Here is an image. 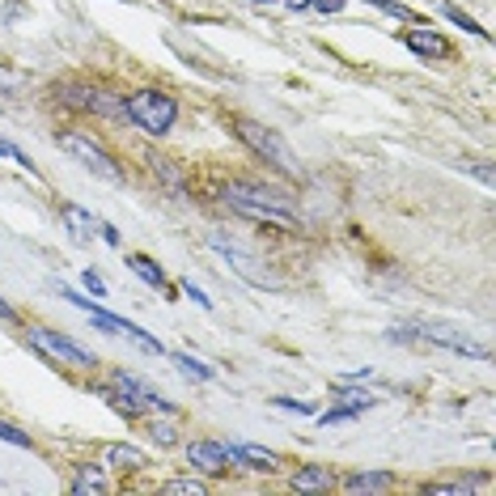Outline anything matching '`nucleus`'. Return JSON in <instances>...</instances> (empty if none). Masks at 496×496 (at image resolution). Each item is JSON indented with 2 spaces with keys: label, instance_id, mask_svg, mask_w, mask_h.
Listing matches in <instances>:
<instances>
[{
  "label": "nucleus",
  "instance_id": "f257e3e1",
  "mask_svg": "<svg viewBox=\"0 0 496 496\" xmlns=\"http://www.w3.org/2000/svg\"><path fill=\"white\" fill-rule=\"evenodd\" d=\"M233 212H242L250 221H264L276 229H297V200L285 187H267V183H250V178H233L221 191Z\"/></svg>",
  "mask_w": 496,
  "mask_h": 496
},
{
  "label": "nucleus",
  "instance_id": "f03ea898",
  "mask_svg": "<svg viewBox=\"0 0 496 496\" xmlns=\"http://www.w3.org/2000/svg\"><path fill=\"white\" fill-rule=\"evenodd\" d=\"M123 114H128V123H136L140 132L166 136L174 128V119H178V102H174V94H166V90L145 85V90L123 94Z\"/></svg>",
  "mask_w": 496,
  "mask_h": 496
},
{
  "label": "nucleus",
  "instance_id": "7ed1b4c3",
  "mask_svg": "<svg viewBox=\"0 0 496 496\" xmlns=\"http://www.w3.org/2000/svg\"><path fill=\"white\" fill-rule=\"evenodd\" d=\"M233 132H238V140H242L255 157H264L272 170L288 174V178L302 170L297 157H293V149L285 145V136L276 132V128H264V123H255V119H233Z\"/></svg>",
  "mask_w": 496,
  "mask_h": 496
},
{
  "label": "nucleus",
  "instance_id": "20e7f679",
  "mask_svg": "<svg viewBox=\"0 0 496 496\" xmlns=\"http://www.w3.org/2000/svg\"><path fill=\"white\" fill-rule=\"evenodd\" d=\"M59 149L68 153V157H76L81 166L90 174H98V178H106V183H123V166L114 161V153L102 145V140H94L90 132H81V128H68V132H59Z\"/></svg>",
  "mask_w": 496,
  "mask_h": 496
},
{
  "label": "nucleus",
  "instance_id": "39448f33",
  "mask_svg": "<svg viewBox=\"0 0 496 496\" xmlns=\"http://www.w3.org/2000/svg\"><path fill=\"white\" fill-rule=\"evenodd\" d=\"M26 343L35 348L38 357H47L51 365H68V369H94V357L81 348L76 340H68V335H59V331H51V327H38L30 323L26 327Z\"/></svg>",
  "mask_w": 496,
  "mask_h": 496
},
{
  "label": "nucleus",
  "instance_id": "423d86ee",
  "mask_svg": "<svg viewBox=\"0 0 496 496\" xmlns=\"http://www.w3.org/2000/svg\"><path fill=\"white\" fill-rule=\"evenodd\" d=\"M59 297H68L73 305H81V310L90 314V323H94V327H102V331H111V335H128V340H136L140 348H145V352H157V357L166 352V348H161V343L153 340V335L145 331V327H136V323H128V319H119V314H111V310H102V305H94L90 297H81L76 288H59Z\"/></svg>",
  "mask_w": 496,
  "mask_h": 496
},
{
  "label": "nucleus",
  "instance_id": "0eeeda50",
  "mask_svg": "<svg viewBox=\"0 0 496 496\" xmlns=\"http://www.w3.org/2000/svg\"><path fill=\"white\" fill-rule=\"evenodd\" d=\"M390 340H407V343H437V348H450L458 357H476V361H492V352L484 348V343L467 340V335H458L450 327H395L390 331Z\"/></svg>",
  "mask_w": 496,
  "mask_h": 496
},
{
  "label": "nucleus",
  "instance_id": "6e6552de",
  "mask_svg": "<svg viewBox=\"0 0 496 496\" xmlns=\"http://www.w3.org/2000/svg\"><path fill=\"white\" fill-rule=\"evenodd\" d=\"M187 462L200 471V476H225L229 467V450H225V441H212V437H195L187 441Z\"/></svg>",
  "mask_w": 496,
  "mask_h": 496
},
{
  "label": "nucleus",
  "instance_id": "1a4fd4ad",
  "mask_svg": "<svg viewBox=\"0 0 496 496\" xmlns=\"http://www.w3.org/2000/svg\"><path fill=\"white\" fill-rule=\"evenodd\" d=\"M106 386H111V390H119L123 399L140 403L145 412H174V403H166V399H161V395H157V390L149 386V382H140L136 374H123V369H114Z\"/></svg>",
  "mask_w": 496,
  "mask_h": 496
},
{
  "label": "nucleus",
  "instance_id": "9d476101",
  "mask_svg": "<svg viewBox=\"0 0 496 496\" xmlns=\"http://www.w3.org/2000/svg\"><path fill=\"white\" fill-rule=\"evenodd\" d=\"M229 462L238 467H250V471H264V476H280L285 471V458L276 450H264V445H247V441H229Z\"/></svg>",
  "mask_w": 496,
  "mask_h": 496
},
{
  "label": "nucleus",
  "instance_id": "9b49d317",
  "mask_svg": "<svg viewBox=\"0 0 496 496\" xmlns=\"http://www.w3.org/2000/svg\"><path fill=\"white\" fill-rule=\"evenodd\" d=\"M102 467L106 471H119V476H140L149 467V454L128 445V441H106L102 445Z\"/></svg>",
  "mask_w": 496,
  "mask_h": 496
},
{
  "label": "nucleus",
  "instance_id": "f8f14e48",
  "mask_svg": "<svg viewBox=\"0 0 496 496\" xmlns=\"http://www.w3.org/2000/svg\"><path fill=\"white\" fill-rule=\"evenodd\" d=\"M403 43L424 59H454V47H450V38L437 35V30H429V26H412V30H403Z\"/></svg>",
  "mask_w": 496,
  "mask_h": 496
},
{
  "label": "nucleus",
  "instance_id": "ddd939ff",
  "mask_svg": "<svg viewBox=\"0 0 496 496\" xmlns=\"http://www.w3.org/2000/svg\"><path fill=\"white\" fill-rule=\"evenodd\" d=\"M335 471L331 467H297V476L288 479L293 492H335Z\"/></svg>",
  "mask_w": 496,
  "mask_h": 496
},
{
  "label": "nucleus",
  "instance_id": "4468645a",
  "mask_svg": "<svg viewBox=\"0 0 496 496\" xmlns=\"http://www.w3.org/2000/svg\"><path fill=\"white\" fill-rule=\"evenodd\" d=\"M73 492H76V496L111 492V479H106V467H94V462H76V467H73Z\"/></svg>",
  "mask_w": 496,
  "mask_h": 496
},
{
  "label": "nucleus",
  "instance_id": "2eb2a0df",
  "mask_svg": "<svg viewBox=\"0 0 496 496\" xmlns=\"http://www.w3.org/2000/svg\"><path fill=\"white\" fill-rule=\"evenodd\" d=\"M335 488L343 492L361 496V492H390L395 488V476H386V471H352V476H343Z\"/></svg>",
  "mask_w": 496,
  "mask_h": 496
},
{
  "label": "nucleus",
  "instance_id": "dca6fc26",
  "mask_svg": "<svg viewBox=\"0 0 496 496\" xmlns=\"http://www.w3.org/2000/svg\"><path fill=\"white\" fill-rule=\"evenodd\" d=\"M59 221L68 225V233H73V242H81V247H85V242H94V238H98V221H94V217H90L85 209H76V204H59Z\"/></svg>",
  "mask_w": 496,
  "mask_h": 496
},
{
  "label": "nucleus",
  "instance_id": "f3484780",
  "mask_svg": "<svg viewBox=\"0 0 496 496\" xmlns=\"http://www.w3.org/2000/svg\"><path fill=\"white\" fill-rule=\"evenodd\" d=\"M145 161H149V170L157 174V183H161L166 191H174V195H187V174L178 170L170 157H161V153H149Z\"/></svg>",
  "mask_w": 496,
  "mask_h": 496
},
{
  "label": "nucleus",
  "instance_id": "a211bd4d",
  "mask_svg": "<svg viewBox=\"0 0 496 496\" xmlns=\"http://www.w3.org/2000/svg\"><path fill=\"white\" fill-rule=\"evenodd\" d=\"M145 420V433H149L161 450L178 445V424H174V412H153V416H140Z\"/></svg>",
  "mask_w": 496,
  "mask_h": 496
},
{
  "label": "nucleus",
  "instance_id": "6ab92c4d",
  "mask_svg": "<svg viewBox=\"0 0 496 496\" xmlns=\"http://www.w3.org/2000/svg\"><path fill=\"white\" fill-rule=\"evenodd\" d=\"M128 272H136L145 285H153V288H161V293H174L170 288V280H166V272H161V264H153L149 255H128Z\"/></svg>",
  "mask_w": 496,
  "mask_h": 496
},
{
  "label": "nucleus",
  "instance_id": "aec40b11",
  "mask_svg": "<svg viewBox=\"0 0 496 496\" xmlns=\"http://www.w3.org/2000/svg\"><path fill=\"white\" fill-rule=\"evenodd\" d=\"M161 496H209V479H200V471L195 476H183V479H166L161 488H157Z\"/></svg>",
  "mask_w": 496,
  "mask_h": 496
},
{
  "label": "nucleus",
  "instance_id": "412c9836",
  "mask_svg": "<svg viewBox=\"0 0 496 496\" xmlns=\"http://www.w3.org/2000/svg\"><path fill=\"white\" fill-rule=\"evenodd\" d=\"M484 488V479H433V484H424L420 492L429 496H467V492H479Z\"/></svg>",
  "mask_w": 496,
  "mask_h": 496
},
{
  "label": "nucleus",
  "instance_id": "4be33fe9",
  "mask_svg": "<svg viewBox=\"0 0 496 496\" xmlns=\"http://www.w3.org/2000/svg\"><path fill=\"white\" fill-rule=\"evenodd\" d=\"M170 361L178 365V374H183V378H191V382H212V365L195 361V357H187V352H174Z\"/></svg>",
  "mask_w": 496,
  "mask_h": 496
},
{
  "label": "nucleus",
  "instance_id": "5701e85b",
  "mask_svg": "<svg viewBox=\"0 0 496 496\" xmlns=\"http://www.w3.org/2000/svg\"><path fill=\"white\" fill-rule=\"evenodd\" d=\"M374 403H378L374 395H365V390H348V386L340 382V407H348V412H357V416H361V412H369Z\"/></svg>",
  "mask_w": 496,
  "mask_h": 496
},
{
  "label": "nucleus",
  "instance_id": "b1692460",
  "mask_svg": "<svg viewBox=\"0 0 496 496\" xmlns=\"http://www.w3.org/2000/svg\"><path fill=\"white\" fill-rule=\"evenodd\" d=\"M374 9H382V13H390V18H399V21H407V26H424L420 21V13H412L407 4H399V0H369Z\"/></svg>",
  "mask_w": 496,
  "mask_h": 496
},
{
  "label": "nucleus",
  "instance_id": "393cba45",
  "mask_svg": "<svg viewBox=\"0 0 496 496\" xmlns=\"http://www.w3.org/2000/svg\"><path fill=\"white\" fill-rule=\"evenodd\" d=\"M441 13H445V18L454 21V26H462L467 35H476V38H484V43H488V30H484V26H476V21L467 18V13H462L458 4H441Z\"/></svg>",
  "mask_w": 496,
  "mask_h": 496
},
{
  "label": "nucleus",
  "instance_id": "a878e982",
  "mask_svg": "<svg viewBox=\"0 0 496 496\" xmlns=\"http://www.w3.org/2000/svg\"><path fill=\"white\" fill-rule=\"evenodd\" d=\"M0 157H9L13 166H21V170H30V174H38V170H35V161H30V157H26V153H21L13 140H4V136H0Z\"/></svg>",
  "mask_w": 496,
  "mask_h": 496
},
{
  "label": "nucleus",
  "instance_id": "bb28decb",
  "mask_svg": "<svg viewBox=\"0 0 496 496\" xmlns=\"http://www.w3.org/2000/svg\"><path fill=\"white\" fill-rule=\"evenodd\" d=\"M0 441H9V445H21V450H35V437H30V433H21L18 424H4V420H0Z\"/></svg>",
  "mask_w": 496,
  "mask_h": 496
},
{
  "label": "nucleus",
  "instance_id": "cd10ccee",
  "mask_svg": "<svg viewBox=\"0 0 496 496\" xmlns=\"http://www.w3.org/2000/svg\"><path fill=\"white\" fill-rule=\"evenodd\" d=\"M81 285L90 288V293H94V297H106V280H102V276H98L94 267H85V272H81Z\"/></svg>",
  "mask_w": 496,
  "mask_h": 496
},
{
  "label": "nucleus",
  "instance_id": "c85d7f7f",
  "mask_svg": "<svg viewBox=\"0 0 496 496\" xmlns=\"http://www.w3.org/2000/svg\"><path fill=\"white\" fill-rule=\"evenodd\" d=\"M178 288H183V293H187V297H191L195 305H204V310H212V297H209V293H204L200 285H195V280H183Z\"/></svg>",
  "mask_w": 496,
  "mask_h": 496
},
{
  "label": "nucleus",
  "instance_id": "c756f323",
  "mask_svg": "<svg viewBox=\"0 0 496 496\" xmlns=\"http://www.w3.org/2000/svg\"><path fill=\"white\" fill-rule=\"evenodd\" d=\"M310 9H319L323 18H335V13H343V0H310Z\"/></svg>",
  "mask_w": 496,
  "mask_h": 496
},
{
  "label": "nucleus",
  "instance_id": "7c9ffc66",
  "mask_svg": "<svg viewBox=\"0 0 496 496\" xmlns=\"http://www.w3.org/2000/svg\"><path fill=\"white\" fill-rule=\"evenodd\" d=\"M276 407H285V412H297V416H314V407L302 399H276Z\"/></svg>",
  "mask_w": 496,
  "mask_h": 496
},
{
  "label": "nucleus",
  "instance_id": "2f4dec72",
  "mask_svg": "<svg viewBox=\"0 0 496 496\" xmlns=\"http://www.w3.org/2000/svg\"><path fill=\"white\" fill-rule=\"evenodd\" d=\"M13 90H18V76H13V73H0V98H9Z\"/></svg>",
  "mask_w": 496,
  "mask_h": 496
},
{
  "label": "nucleus",
  "instance_id": "473e14b6",
  "mask_svg": "<svg viewBox=\"0 0 496 496\" xmlns=\"http://www.w3.org/2000/svg\"><path fill=\"white\" fill-rule=\"evenodd\" d=\"M98 238H102V242H111V247H119V229L114 225H98Z\"/></svg>",
  "mask_w": 496,
  "mask_h": 496
},
{
  "label": "nucleus",
  "instance_id": "72a5a7b5",
  "mask_svg": "<svg viewBox=\"0 0 496 496\" xmlns=\"http://www.w3.org/2000/svg\"><path fill=\"white\" fill-rule=\"evenodd\" d=\"M0 323H18V310L4 302V297H0Z\"/></svg>",
  "mask_w": 496,
  "mask_h": 496
},
{
  "label": "nucleus",
  "instance_id": "f704fd0d",
  "mask_svg": "<svg viewBox=\"0 0 496 496\" xmlns=\"http://www.w3.org/2000/svg\"><path fill=\"white\" fill-rule=\"evenodd\" d=\"M471 174H476L479 183H492V166H471Z\"/></svg>",
  "mask_w": 496,
  "mask_h": 496
},
{
  "label": "nucleus",
  "instance_id": "c9c22d12",
  "mask_svg": "<svg viewBox=\"0 0 496 496\" xmlns=\"http://www.w3.org/2000/svg\"><path fill=\"white\" fill-rule=\"evenodd\" d=\"M288 9H293V13H302V9H310V0H285Z\"/></svg>",
  "mask_w": 496,
  "mask_h": 496
}]
</instances>
